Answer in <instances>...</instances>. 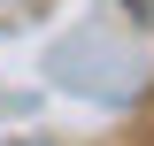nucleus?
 <instances>
[{
    "label": "nucleus",
    "instance_id": "1",
    "mask_svg": "<svg viewBox=\"0 0 154 146\" xmlns=\"http://www.w3.org/2000/svg\"><path fill=\"white\" fill-rule=\"evenodd\" d=\"M131 8H139V16H154V0H131Z\"/></svg>",
    "mask_w": 154,
    "mask_h": 146
}]
</instances>
